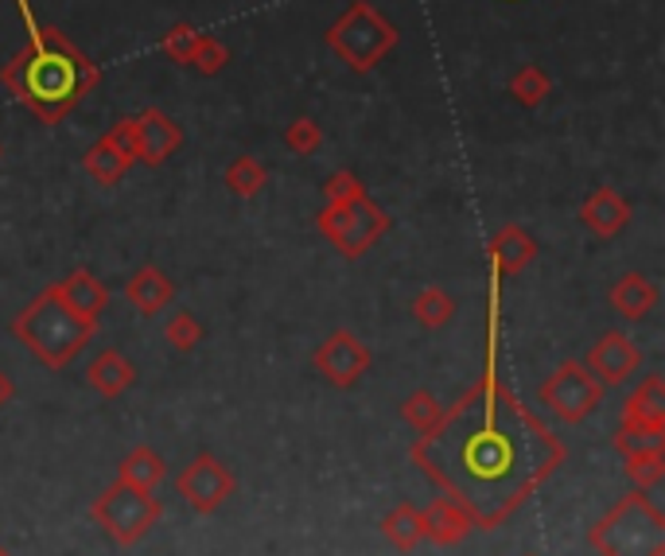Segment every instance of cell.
Instances as JSON below:
<instances>
[{
	"mask_svg": "<svg viewBox=\"0 0 665 556\" xmlns=\"http://www.w3.org/2000/svg\"><path fill=\"white\" fill-rule=\"evenodd\" d=\"M564 447L525 413V405L487 374L452 413L417 436L412 463L460 502L475 529H499L510 514L533 498L541 483L561 467Z\"/></svg>",
	"mask_w": 665,
	"mask_h": 556,
	"instance_id": "1",
	"label": "cell"
},
{
	"mask_svg": "<svg viewBox=\"0 0 665 556\" xmlns=\"http://www.w3.org/2000/svg\"><path fill=\"white\" fill-rule=\"evenodd\" d=\"M4 86L12 94H20L43 121H59L90 86H94V66L55 32L48 28V40L43 32L32 35L24 51L17 55V63L4 66Z\"/></svg>",
	"mask_w": 665,
	"mask_h": 556,
	"instance_id": "2",
	"label": "cell"
},
{
	"mask_svg": "<svg viewBox=\"0 0 665 556\" xmlns=\"http://www.w3.org/2000/svg\"><path fill=\"white\" fill-rule=\"evenodd\" d=\"M12 334L40 358L51 370H66L82 347L90 342L94 327L82 323L71 308L55 296V288H43L17 319H12Z\"/></svg>",
	"mask_w": 665,
	"mask_h": 556,
	"instance_id": "3",
	"label": "cell"
},
{
	"mask_svg": "<svg viewBox=\"0 0 665 556\" xmlns=\"http://www.w3.org/2000/svg\"><path fill=\"white\" fill-rule=\"evenodd\" d=\"M587 545L600 556H665V514L646 491H631L603 522L592 525Z\"/></svg>",
	"mask_w": 665,
	"mask_h": 556,
	"instance_id": "4",
	"label": "cell"
},
{
	"mask_svg": "<svg viewBox=\"0 0 665 556\" xmlns=\"http://www.w3.org/2000/svg\"><path fill=\"white\" fill-rule=\"evenodd\" d=\"M327 43H331V51L350 66V71L366 74L397 48V28L389 24V20L381 17L374 4L355 0V4H350V9L331 24Z\"/></svg>",
	"mask_w": 665,
	"mask_h": 556,
	"instance_id": "5",
	"label": "cell"
},
{
	"mask_svg": "<svg viewBox=\"0 0 665 556\" xmlns=\"http://www.w3.org/2000/svg\"><path fill=\"white\" fill-rule=\"evenodd\" d=\"M160 514H164V509H160L156 494L136 491V486H129V483L105 486V491L94 498V506H90L94 525L105 533V537L117 540V545H136L141 537H149V533L156 529Z\"/></svg>",
	"mask_w": 665,
	"mask_h": 556,
	"instance_id": "6",
	"label": "cell"
},
{
	"mask_svg": "<svg viewBox=\"0 0 665 556\" xmlns=\"http://www.w3.org/2000/svg\"><path fill=\"white\" fill-rule=\"evenodd\" d=\"M386 230H389L386 210L374 207L366 195L355 203H342V207L319 210V234L331 238L342 257H362Z\"/></svg>",
	"mask_w": 665,
	"mask_h": 556,
	"instance_id": "7",
	"label": "cell"
},
{
	"mask_svg": "<svg viewBox=\"0 0 665 556\" xmlns=\"http://www.w3.org/2000/svg\"><path fill=\"white\" fill-rule=\"evenodd\" d=\"M603 385L595 382L584 370V362H561L556 374L541 385V405L553 416H561L564 424H580L600 409Z\"/></svg>",
	"mask_w": 665,
	"mask_h": 556,
	"instance_id": "8",
	"label": "cell"
},
{
	"mask_svg": "<svg viewBox=\"0 0 665 556\" xmlns=\"http://www.w3.org/2000/svg\"><path fill=\"white\" fill-rule=\"evenodd\" d=\"M175 486H180V494L187 498V506L195 509V514H214V509L234 494V475L218 455L198 452L195 460L180 471Z\"/></svg>",
	"mask_w": 665,
	"mask_h": 556,
	"instance_id": "9",
	"label": "cell"
},
{
	"mask_svg": "<svg viewBox=\"0 0 665 556\" xmlns=\"http://www.w3.org/2000/svg\"><path fill=\"white\" fill-rule=\"evenodd\" d=\"M370 362H374L370 347L350 331H335L331 339L311 354V365H316L331 385H339V390H350V385L370 370Z\"/></svg>",
	"mask_w": 665,
	"mask_h": 556,
	"instance_id": "10",
	"label": "cell"
},
{
	"mask_svg": "<svg viewBox=\"0 0 665 556\" xmlns=\"http://www.w3.org/2000/svg\"><path fill=\"white\" fill-rule=\"evenodd\" d=\"M642 365V350L634 347V339L626 331H607L592 342L584 358V370L595 382L607 390V385H623L634 378V370Z\"/></svg>",
	"mask_w": 665,
	"mask_h": 556,
	"instance_id": "11",
	"label": "cell"
},
{
	"mask_svg": "<svg viewBox=\"0 0 665 556\" xmlns=\"http://www.w3.org/2000/svg\"><path fill=\"white\" fill-rule=\"evenodd\" d=\"M420 529H424V540L440 548H456L475 533V522L471 514L452 498H432L424 509H420Z\"/></svg>",
	"mask_w": 665,
	"mask_h": 556,
	"instance_id": "12",
	"label": "cell"
},
{
	"mask_svg": "<svg viewBox=\"0 0 665 556\" xmlns=\"http://www.w3.org/2000/svg\"><path fill=\"white\" fill-rule=\"evenodd\" d=\"M55 296L66 303V308L74 311V316L82 319V323L98 327V319H102V311L110 308V288L102 285V280L94 277V272L86 269H74L71 277L55 280Z\"/></svg>",
	"mask_w": 665,
	"mask_h": 556,
	"instance_id": "13",
	"label": "cell"
},
{
	"mask_svg": "<svg viewBox=\"0 0 665 556\" xmlns=\"http://www.w3.org/2000/svg\"><path fill=\"white\" fill-rule=\"evenodd\" d=\"M180 144H183V128L167 113L144 110L136 117V159H144L149 167H160Z\"/></svg>",
	"mask_w": 665,
	"mask_h": 556,
	"instance_id": "14",
	"label": "cell"
},
{
	"mask_svg": "<svg viewBox=\"0 0 665 556\" xmlns=\"http://www.w3.org/2000/svg\"><path fill=\"white\" fill-rule=\"evenodd\" d=\"M580 218H584V226L595 238H615V234L631 223V207H626L623 195L611 192V187H595L584 199V207H580Z\"/></svg>",
	"mask_w": 665,
	"mask_h": 556,
	"instance_id": "15",
	"label": "cell"
},
{
	"mask_svg": "<svg viewBox=\"0 0 665 556\" xmlns=\"http://www.w3.org/2000/svg\"><path fill=\"white\" fill-rule=\"evenodd\" d=\"M623 429H665V382L649 374L623 405Z\"/></svg>",
	"mask_w": 665,
	"mask_h": 556,
	"instance_id": "16",
	"label": "cell"
},
{
	"mask_svg": "<svg viewBox=\"0 0 665 556\" xmlns=\"http://www.w3.org/2000/svg\"><path fill=\"white\" fill-rule=\"evenodd\" d=\"M172 296H175V285L156 269V265H144V269H136L133 277L125 280V300L133 303L141 316L164 311L167 303H172Z\"/></svg>",
	"mask_w": 665,
	"mask_h": 556,
	"instance_id": "17",
	"label": "cell"
},
{
	"mask_svg": "<svg viewBox=\"0 0 665 556\" xmlns=\"http://www.w3.org/2000/svg\"><path fill=\"white\" fill-rule=\"evenodd\" d=\"M538 257V241L522 230V226H502L491 241V265H494V277H514L522 272L525 265Z\"/></svg>",
	"mask_w": 665,
	"mask_h": 556,
	"instance_id": "18",
	"label": "cell"
},
{
	"mask_svg": "<svg viewBox=\"0 0 665 556\" xmlns=\"http://www.w3.org/2000/svg\"><path fill=\"white\" fill-rule=\"evenodd\" d=\"M611 308L618 311L623 319H646L649 311L657 308V288L649 277H642V272H626V277L615 280V288H611Z\"/></svg>",
	"mask_w": 665,
	"mask_h": 556,
	"instance_id": "19",
	"label": "cell"
},
{
	"mask_svg": "<svg viewBox=\"0 0 665 556\" xmlns=\"http://www.w3.org/2000/svg\"><path fill=\"white\" fill-rule=\"evenodd\" d=\"M86 382L94 385L102 398H121V393L136 382V370L121 350H102V354L86 365Z\"/></svg>",
	"mask_w": 665,
	"mask_h": 556,
	"instance_id": "20",
	"label": "cell"
},
{
	"mask_svg": "<svg viewBox=\"0 0 665 556\" xmlns=\"http://www.w3.org/2000/svg\"><path fill=\"white\" fill-rule=\"evenodd\" d=\"M381 537L397 548V553H412V548L424 540V529H420V509L412 502H397L386 517H381Z\"/></svg>",
	"mask_w": 665,
	"mask_h": 556,
	"instance_id": "21",
	"label": "cell"
},
{
	"mask_svg": "<svg viewBox=\"0 0 665 556\" xmlns=\"http://www.w3.org/2000/svg\"><path fill=\"white\" fill-rule=\"evenodd\" d=\"M164 475H167V463L160 460L152 447L129 452L117 467V483H129V486H136V491H156V486L164 483Z\"/></svg>",
	"mask_w": 665,
	"mask_h": 556,
	"instance_id": "22",
	"label": "cell"
},
{
	"mask_svg": "<svg viewBox=\"0 0 665 556\" xmlns=\"http://www.w3.org/2000/svg\"><path fill=\"white\" fill-rule=\"evenodd\" d=\"M452 316H456V300L443 288H436V285H428L424 292H417V300H412V319L417 323H424L428 331H436V327H443V323H452Z\"/></svg>",
	"mask_w": 665,
	"mask_h": 556,
	"instance_id": "23",
	"label": "cell"
},
{
	"mask_svg": "<svg viewBox=\"0 0 665 556\" xmlns=\"http://www.w3.org/2000/svg\"><path fill=\"white\" fill-rule=\"evenodd\" d=\"M82 164H86V172L94 175V179L102 183V187H113V183H117L121 175H125V167L133 164V159L121 156V152L113 148V144L102 136V141H98L94 148L86 152V159H82Z\"/></svg>",
	"mask_w": 665,
	"mask_h": 556,
	"instance_id": "24",
	"label": "cell"
},
{
	"mask_svg": "<svg viewBox=\"0 0 665 556\" xmlns=\"http://www.w3.org/2000/svg\"><path fill=\"white\" fill-rule=\"evenodd\" d=\"M222 179H226V187H231V192L238 195V199H254V195L265 187V179H269V175H265L262 159L238 156L231 167H226V175H222Z\"/></svg>",
	"mask_w": 665,
	"mask_h": 556,
	"instance_id": "25",
	"label": "cell"
},
{
	"mask_svg": "<svg viewBox=\"0 0 665 556\" xmlns=\"http://www.w3.org/2000/svg\"><path fill=\"white\" fill-rule=\"evenodd\" d=\"M615 447L623 460L638 455H665V429H618Z\"/></svg>",
	"mask_w": 665,
	"mask_h": 556,
	"instance_id": "26",
	"label": "cell"
},
{
	"mask_svg": "<svg viewBox=\"0 0 665 556\" xmlns=\"http://www.w3.org/2000/svg\"><path fill=\"white\" fill-rule=\"evenodd\" d=\"M510 94H514L525 110H538V105L545 102V94H549V74L541 71L538 63L518 66V74L510 79Z\"/></svg>",
	"mask_w": 665,
	"mask_h": 556,
	"instance_id": "27",
	"label": "cell"
},
{
	"mask_svg": "<svg viewBox=\"0 0 665 556\" xmlns=\"http://www.w3.org/2000/svg\"><path fill=\"white\" fill-rule=\"evenodd\" d=\"M440 413H443V405H440V401H436L428 390H417V393H412V398L401 405L405 424H409V429L417 432V436H424V432L432 429L436 421H440Z\"/></svg>",
	"mask_w": 665,
	"mask_h": 556,
	"instance_id": "28",
	"label": "cell"
},
{
	"mask_svg": "<svg viewBox=\"0 0 665 556\" xmlns=\"http://www.w3.org/2000/svg\"><path fill=\"white\" fill-rule=\"evenodd\" d=\"M626 478L634 483V491H654L665 478V455H638V460H623Z\"/></svg>",
	"mask_w": 665,
	"mask_h": 556,
	"instance_id": "29",
	"label": "cell"
},
{
	"mask_svg": "<svg viewBox=\"0 0 665 556\" xmlns=\"http://www.w3.org/2000/svg\"><path fill=\"white\" fill-rule=\"evenodd\" d=\"M164 339L172 342L175 350H195L198 339H203V323H198L191 311H175V316L167 319V327H164Z\"/></svg>",
	"mask_w": 665,
	"mask_h": 556,
	"instance_id": "30",
	"label": "cell"
},
{
	"mask_svg": "<svg viewBox=\"0 0 665 556\" xmlns=\"http://www.w3.org/2000/svg\"><path fill=\"white\" fill-rule=\"evenodd\" d=\"M198 40H203V35H198L191 24H175L172 32L164 35V55L180 66H191V59H195V51H198Z\"/></svg>",
	"mask_w": 665,
	"mask_h": 556,
	"instance_id": "31",
	"label": "cell"
},
{
	"mask_svg": "<svg viewBox=\"0 0 665 556\" xmlns=\"http://www.w3.org/2000/svg\"><path fill=\"white\" fill-rule=\"evenodd\" d=\"M285 144L296 152V156H311V152L324 144V128H319L311 117H300V121H293V125L285 128Z\"/></svg>",
	"mask_w": 665,
	"mask_h": 556,
	"instance_id": "32",
	"label": "cell"
},
{
	"mask_svg": "<svg viewBox=\"0 0 665 556\" xmlns=\"http://www.w3.org/2000/svg\"><path fill=\"white\" fill-rule=\"evenodd\" d=\"M324 195H327V207H342V203H355L362 199V183H358L355 172H335L331 179L324 183Z\"/></svg>",
	"mask_w": 665,
	"mask_h": 556,
	"instance_id": "33",
	"label": "cell"
},
{
	"mask_svg": "<svg viewBox=\"0 0 665 556\" xmlns=\"http://www.w3.org/2000/svg\"><path fill=\"white\" fill-rule=\"evenodd\" d=\"M226 63H231V51H226V43H218V40H211V35H203V40H198L195 59H191V66H198L203 74H218Z\"/></svg>",
	"mask_w": 665,
	"mask_h": 556,
	"instance_id": "34",
	"label": "cell"
},
{
	"mask_svg": "<svg viewBox=\"0 0 665 556\" xmlns=\"http://www.w3.org/2000/svg\"><path fill=\"white\" fill-rule=\"evenodd\" d=\"M105 141L113 144V148L121 152V156H129V159H136V117H125V121H117V125L105 133Z\"/></svg>",
	"mask_w": 665,
	"mask_h": 556,
	"instance_id": "35",
	"label": "cell"
},
{
	"mask_svg": "<svg viewBox=\"0 0 665 556\" xmlns=\"http://www.w3.org/2000/svg\"><path fill=\"white\" fill-rule=\"evenodd\" d=\"M12 398H17V385H12V378L0 370V409L12 405Z\"/></svg>",
	"mask_w": 665,
	"mask_h": 556,
	"instance_id": "36",
	"label": "cell"
},
{
	"mask_svg": "<svg viewBox=\"0 0 665 556\" xmlns=\"http://www.w3.org/2000/svg\"><path fill=\"white\" fill-rule=\"evenodd\" d=\"M0 556H12V553H4V548H0Z\"/></svg>",
	"mask_w": 665,
	"mask_h": 556,
	"instance_id": "37",
	"label": "cell"
},
{
	"mask_svg": "<svg viewBox=\"0 0 665 556\" xmlns=\"http://www.w3.org/2000/svg\"><path fill=\"white\" fill-rule=\"evenodd\" d=\"M525 556H538V553H525Z\"/></svg>",
	"mask_w": 665,
	"mask_h": 556,
	"instance_id": "38",
	"label": "cell"
}]
</instances>
